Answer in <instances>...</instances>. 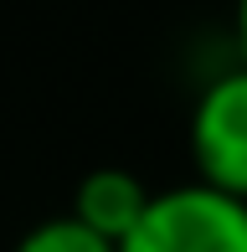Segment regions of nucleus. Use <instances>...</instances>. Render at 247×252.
Wrapping results in <instances>:
<instances>
[{
  "label": "nucleus",
  "instance_id": "obj_1",
  "mask_svg": "<svg viewBox=\"0 0 247 252\" xmlns=\"http://www.w3.org/2000/svg\"><path fill=\"white\" fill-rule=\"evenodd\" d=\"M119 252H247V201L201 180L150 190V206Z\"/></svg>",
  "mask_w": 247,
  "mask_h": 252
},
{
  "label": "nucleus",
  "instance_id": "obj_2",
  "mask_svg": "<svg viewBox=\"0 0 247 252\" xmlns=\"http://www.w3.org/2000/svg\"><path fill=\"white\" fill-rule=\"evenodd\" d=\"M190 165L201 186L247 201V67H227L201 88L190 108Z\"/></svg>",
  "mask_w": 247,
  "mask_h": 252
},
{
  "label": "nucleus",
  "instance_id": "obj_3",
  "mask_svg": "<svg viewBox=\"0 0 247 252\" xmlns=\"http://www.w3.org/2000/svg\"><path fill=\"white\" fill-rule=\"evenodd\" d=\"M144 206H150V186H144L134 170L124 165H103V170H88L83 180H77L72 190V211L77 221L88 226V232H98L103 242H124V237L134 232V221L144 216Z\"/></svg>",
  "mask_w": 247,
  "mask_h": 252
},
{
  "label": "nucleus",
  "instance_id": "obj_4",
  "mask_svg": "<svg viewBox=\"0 0 247 252\" xmlns=\"http://www.w3.org/2000/svg\"><path fill=\"white\" fill-rule=\"evenodd\" d=\"M10 252H119L114 242H103L98 232H88L77 216H47V221H36L26 237H21Z\"/></svg>",
  "mask_w": 247,
  "mask_h": 252
},
{
  "label": "nucleus",
  "instance_id": "obj_5",
  "mask_svg": "<svg viewBox=\"0 0 247 252\" xmlns=\"http://www.w3.org/2000/svg\"><path fill=\"white\" fill-rule=\"evenodd\" d=\"M232 36H237V67H247V0L237 5V21H232Z\"/></svg>",
  "mask_w": 247,
  "mask_h": 252
}]
</instances>
